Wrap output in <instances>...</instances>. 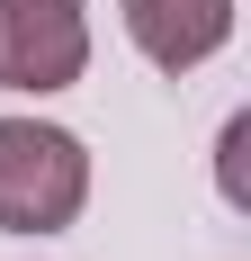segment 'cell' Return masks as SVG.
<instances>
[{
  "label": "cell",
  "instance_id": "277c9868",
  "mask_svg": "<svg viewBox=\"0 0 251 261\" xmlns=\"http://www.w3.org/2000/svg\"><path fill=\"white\" fill-rule=\"evenodd\" d=\"M242 144H251V117H225V144H215V180H225V198L242 207Z\"/></svg>",
  "mask_w": 251,
  "mask_h": 261
},
{
  "label": "cell",
  "instance_id": "3957f363",
  "mask_svg": "<svg viewBox=\"0 0 251 261\" xmlns=\"http://www.w3.org/2000/svg\"><path fill=\"white\" fill-rule=\"evenodd\" d=\"M125 36H135V54H144L152 72H198L206 54H225L233 36V0H117Z\"/></svg>",
  "mask_w": 251,
  "mask_h": 261
},
{
  "label": "cell",
  "instance_id": "7a4b0ae2",
  "mask_svg": "<svg viewBox=\"0 0 251 261\" xmlns=\"http://www.w3.org/2000/svg\"><path fill=\"white\" fill-rule=\"evenodd\" d=\"M90 72V18L81 0H0V90L54 99Z\"/></svg>",
  "mask_w": 251,
  "mask_h": 261
},
{
  "label": "cell",
  "instance_id": "6da1fadb",
  "mask_svg": "<svg viewBox=\"0 0 251 261\" xmlns=\"http://www.w3.org/2000/svg\"><path fill=\"white\" fill-rule=\"evenodd\" d=\"M90 207V144L45 117H0V234H63Z\"/></svg>",
  "mask_w": 251,
  "mask_h": 261
}]
</instances>
